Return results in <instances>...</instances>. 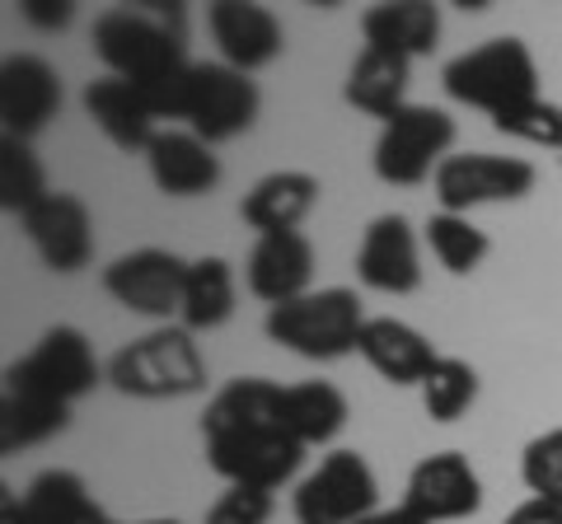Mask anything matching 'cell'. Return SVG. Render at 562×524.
Wrapping results in <instances>:
<instances>
[{"label":"cell","instance_id":"21","mask_svg":"<svg viewBox=\"0 0 562 524\" xmlns=\"http://www.w3.org/2000/svg\"><path fill=\"white\" fill-rule=\"evenodd\" d=\"M85 113L94 117V127L109 136V141L117 150H150V141L160 136V127H155V113L146 109V99H140V90L132 80L122 76H103V80H90L85 84Z\"/></svg>","mask_w":562,"mask_h":524},{"label":"cell","instance_id":"2","mask_svg":"<svg viewBox=\"0 0 562 524\" xmlns=\"http://www.w3.org/2000/svg\"><path fill=\"white\" fill-rule=\"evenodd\" d=\"M94 57L109 66V76H122L132 84H150L169 71L188 66L183 52V10H103L90 29Z\"/></svg>","mask_w":562,"mask_h":524},{"label":"cell","instance_id":"1","mask_svg":"<svg viewBox=\"0 0 562 524\" xmlns=\"http://www.w3.org/2000/svg\"><path fill=\"white\" fill-rule=\"evenodd\" d=\"M202 445L211 474L244 487H286L305 464V445L286 426V384L239 375L202 412Z\"/></svg>","mask_w":562,"mask_h":524},{"label":"cell","instance_id":"32","mask_svg":"<svg viewBox=\"0 0 562 524\" xmlns=\"http://www.w3.org/2000/svg\"><path fill=\"white\" fill-rule=\"evenodd\" d=\"M520 482L539 501L562 505V426L535 435L520 449Z\"/></svg>","mask_w":562,"mask_h":524},{"label":"cell","instance_id":"28","mask_svg":"<svg viewBox=\"0 0 562 524\" xmlns=\"http://www.w3.org/2000/svg\"><path fill=\"white\" fill-rule=\"evenodd\" d=\"M422 239H427L431 258L441 262L450 276H473L492 253V239L469 216H454V212H436L427 220V230H422Z\"/></svg>","mask_w":562,"mask_h":524},{"label":"cell","instance_id":"38","mask_svg":"<svg viewBox=\"0 0 562 524\" xmlns=\"http://www.w3.org/2000/svg\"><path fill=\"white\" fill-rule=\"evenodd\" d=\"M140 524H179V520H140Z\"/></svg>","mask_w":562,"mask_h":524},{"label":"cell","instance_id":"15","mask_svg":"<svg viewBox=\"0 0 562 524\" xmlns=\"http://www.w3.org/2000/svg\"><path fill=\"white\" fill-rule=\"evenodd\" d=\"M206 29H211V43H216L221 61L244 76L272 66L281 57V47H286L281 20L268 5H254V0H216V5H206Z\"/></svg>","mask_w":562,"mask_h":524},{"label":"cell","instance_id":"18","mask_svg":"<svg viewBox=\"0 0 562 524\" xmlns=\"http://www.w3.org/2000/svg\"><path fill=\"white\" fill-rule=\"evenodd\" d=\"M357 356L371 365L384 384H394V389H408V384H417V389H422V379H427L436 371V361H441L436 342L422 333V328L394 319V314L366 319Z\"/></svg>","mask_w":562,"mask_h":524},{"label":"cell","instance_id":"24","mask_svg":"<svg viewBox=\"0 0 562 524\" xmlns=\"http://www.w3.org/2000/svg\"><path fill=\"white\" fill-rule=\"evenodd\" d=\"M94 505L90 487L70 468H43L20 497L5 492L0 501V520L5 524H70L76 515H85Z\"/></svg>","mask_w":562,"mask_h":524},{"label":"cell","instance_id":"14","mask_svg":"<svg viewBox=\"0 0 562 524\" xmlns=\"http://www.w3.org/2000/svg\"><path fill=\"white\" fill-rule=\"evenodd\" d=\"M61 76L38 52H14L0 61V122L14 141H33L61 113Z\"/></svg>","mask_w":562,"mask_h":524},{"label":"cell","instance_id":"31","mask_svg":"<svg viewBox=\"0 0 562 524\" xmlns=\"http://www.w3.org/2000/svg\"><path fill=\"white\" fill-rule=\"evenodd\" d=\"M492 127L512 141H525V146H539V150H562V103L553 99H530L520 109L492 117Z\"/></svg>","mask_w":562,"mask_h":524},{"label":"cell","instance_id":"11","mask_svg":"<svg viewBox=\"0 0 562 524\" xmlns=\"http://www.w3.org/2000/svg\"><path fill=\"white\" fill-rule=\"evenodd\" d=\"M183 282H188V262L169 249H132V253H117L103 267L109 300L140 314V319H169V314H179Z\"/></svg>","mask_w":562,"mask_h":524},{"label":"cell","instance_id":"25","mask_svg":"<svg viewBox=\"0 0 562 524\" xmlns=\"http://www.w3.org/2000/svg\"><path fill=\"white\" fill-rule=\"evenodd\" d=\"M235 314V267L225 258H192L188 282H183V305L179 323L188 333H211Z\"/></svg>","mask_w":562,"mask_h":524},{"label":"cell","instance_id":"5","mask_svg":"<svg viewBox=\"0 0 562 524\" xmlns=\"http://www.w3.org/2000/svg\"><path fill=\"white\" fill-rule=\"evenodd\" d=\"M361 328H366V309L361 295L347 286H324L310 291L291 305L268 309L262 333L268 342L286 346V352L305 356V361H342L361 346Z\"/></svg>","mask_w":562,"mask_h":524},{"label":"cell","instance_id":"20","mask_svg":"<svg viewBox=\"0 0 562 524\" xmlns=\"http://www.w3.org/2000/svg\"><path fill=\"white\" fill-rule=\"evenodd\" d=\"M150 164V183L165 192V197H206V192L221 187V155L211 150L202 136H192L188 127H165L146 150Z\"/></svg>","mask_w":562,"mask_h":524},{"label":"cell","instance_id":"9","mask_svg":"<svg viewBox=\"0 0 562 524\" xmlns=\"http://www.w3.org/2000/svg\"><path fill=\"white\" fill-rule=\"evenodd\" d=\"M539 183V169L520 155H492V150H454L450 160L436 169L431 192L441 202V212L469 216L473 206L492 202H520L530 197Z\"/></svg>","mask_w":562,"mask_h":524},{"label":"cell","instance_id":"4","mask_svg":"<svg viewBox=\"0 0 562 524\" xmlns=\"http://www.w3.org/2000/svg\"><path fill=\"white\" fill-rule=\"evenodd\" d=\"M441 84L454 103L502 117L539 99V66L525 38H487L441 66Z\"/></svg>","mask_w":562,"mask_h":524},{"label":"cell","instance_id":"17","mask_svg":"<svg viewBox=\"0 0 562 524\" xmlns=\"http://www.w3.org/2000/svg\"><path fill=\"white\" fill-rule=\"evenodd\" d=\"M314 243L310 235L291 230V235H262L254 239L249 262H244V286L249 295H258L268 309L291 305L310 295L314 286Z\"/></svg>","mask_w":562,"mask_h":524},{"label":"cell","instance_id":"35","mask_svg":"<svg viewBox=\"0 0 562 524\" xmlns=\"http://www.w3.org/2000/svg\"><path fill=\"white\" fill-rule=\"evenodd\" d=\"M502 524H562V505H553V501H539V497H530V501H520L512 515H506Z\"/></svg>","mask_w":562,"mask_h":524},{"label":"cell","instance_id":"12","mask_svg":"<svg viewBox=\"0 0 562 524\" xmlns=\"http://www.w3.org/2000/svg\"><path fill=\"white\" fill-rule=\"evenodd\" d=\"M403 505L427 524H454L483 511V478L460 449H436L427 459L413 464L408 487H403Z\"/></svg>","mask_w":562,"mask_h":524},{"label":"cell","instance_id":"30","mask_svg":"<svg viewBox=\"0 0 562 524\" xmlns=\"http://www.w3.org/2000/svg\"><path fill=\"white\" fill-rule=\"evenodd\" d=\"M47 192H52L47 173H43V160L33 155V146L5 136V141H0V206L24 220Z\"/></svg>","mask_w":562,"mask_h":524},{"label":"cell","instance_id":"16","mask_svg":"<svg viewBox=\"0 0 562 524\" xmlns=\"http://www.w3.org/2000/svg\"><path fill=\"white\" fill-rule=\"evenodd\" d=\"M357 282L380 295H413L422 286V253L408 216L384 212L366 225L357 249Z\"/></svg>","mask_w":562,"mask_h":524},{"label":"cell","instance_id":"37","mask_svg":"<svg viewBox=\"0 0 562 524\" xmlns=\"http://www.w3.org/2000/svg\"><path fill=\"white\" fill-rule=\"evenodd\" d=\"M70 524H117V520H113V515H109V511H103V505L94 501V505H90V511H85V515H76V520H70Z\"/></svg>","mask_w":562,"mask_h":524},{"label":"cell","instance_id":"10","mask_svg":"<svg viewBox=\"0 0 562 524\" xmlns=\"http://www.w3.org/2000/svg\"><path fill=\"white\" fill-rule=\"evenodd\" d=\"M262 113V90L254 76L235 71L225 61H192V80H188V132L202 136L206 146L235 141L258 122Z\"/></svg>","mask_w":562,"mask_h":524},{"label":"cell","instance_id":"8","mask_svg":"<svg viewBox=\"0 0 562 524\" xmlns=\"http://www.w3.org/2000/svg\"><path fill=\"white\" fill-rule=\"evenodd\" d=\"M103 379H109V365H99L94 342L70 323L47 328L38 346L5 371V384H14V389H33V394L61 398V403H76V398L94 394Z\"/></svg>","mask_w":562,"mask_h":524},{"label":"cell","instance_id":"36","mask_svg":"<svg viewBox=\"0 0 562 524\" xmlns=\"http://www.w3.org/2000/svg\"><path fill=\"white\" fill-rule=\"evenodd\" d=\"M357 524H427V520L413 515L408 505H394V511H375V515H366V520H357Z\"/></svg>","mask_w":562,"mask_h":524},{"label":"cell","instance_id":"27","mask_svg":"<svg viewBox=\"0 0 562 524\" xmlns=\"http://www.w3.org/2000/svg\"><path fill=\"white\" fill-rule=\"evenodd\" d=\"M351 417V403L338 384L328 379H305V384H286V426L295 431V441L305 449L310 445H333L342 435Z\"/></svg>","mask_w":562,"mask_h":524},{"label":"cell","instance_id":"19","mask_svg":"<svg viewBox=\"0 0 562 524\" xmlns=\"http://www.w3.org/2000/svg\"><path fill=\"white\" fill-rule=\"evenodd\" d=\"M319 179L305 169H272L244 192L239 220L262 239V235H291L301 230L305 216L319 206Z\"/></svg>","mask_w":562,"mask_h":524},{"label":"cell","instance_id":"13","mask_svg":"<svg viewBox=\"0 0 562 524\" xmlns=\"http://www.w3.org/2000/svg\"><path fill=\"white\" fill-rule=\"evenodd\" d=\"M20 225H24L29 243L38 249L47 272L76 276L94 262V216H90V206H85V197H76V192L52 187Z\"/></svg>","mask_w":562,"mask_h":524},{"label":"cell","instance_id":"23","mask_svg":"<svg viewBox=\"0 0 562 524\" xmlns=\"http://www.w3.org/2000/svg\"><path fill=\"white\" fill-rule=\"evenodd\" d=\"M366 47L394 52V57H427L441 38V10L431 0H380L361 14Z\"/></svg>","mask_w":562,"mask_h":524},{"label":"cell","instance_id":"6","mask_svg":"<svg viewBox=\"0 0 562 524\" xmlns=\"http://www.w3.org/2000/svg\"><path fill=\"white\" fill-rule=\"evenodd\" d=\"M454 155V117L431 103H408L375 136V179L390 187H417L436 179V169Z\"/></svg>","mask_w":562,"mask_h":524},{"label":"cell","instance_id":"7","mask_svg":"<svg viewBox=\"0 0 562 524\" xmlns=\"http://www.w3.org/2000/svg\"><path fill=\"white\" fill-rule=\"evenodd\" d=\"M380 511V478L361 449H333L291 492L295 524H357Z\"/></svg>","mask_w":562,"mask_h":524},{"label":"cell","instance_id":"33","mask_svg":"<svg viewBox=\"0 0 562 524\" xmlns=\"http://www.w3.org/2000/svg\"><path fill=\"white\" fill-rule=\"evenodd\" d=\"M272 515H277V497L268 487H244V482H231L206 505V524H272Z\"/></svg>","mask_w":562,"mask_h":524},{"label":"cell","instance_id":"22","mask_svg":"<svg viewBox=\"0 0 562 524\" xmlns=\"http://www.w3.org/2000/svg\"><path fill=\"white\" fill-rule=\"evenodd\" d=\"M408 80H413V61L394 57V52L380 47H361V57L351 61L342 99L366 117H380V127L390 117H398L408 109Z\"/></svg>","mask_w":562,"mask_h":524},{"label":"cell","instance_id":"3","mask_svg":"<svg viewBox=\"0 0 562 524\" xmlns=\"http://www.w3.org/2000/svg\"><path fill=\"white\" fill-rule=\"evenodd\" d=\"M206 356L183 323L155 328V333L117 346L109 356V384L122 398H146V403L192 398L206 389Z\"/></svg>","mask_w":562,"mask_h":524},{"label":"cell","instance_id":"34","mask_svg":"<svg viewBox=\"0 0 562 524\" xmlns=\"http://www.w3.org/2000/svg\"><path fill=\"white\" fill-rule=\"evenodd\" d=\"M20 14H24V24H33L38 33H57L76 20V5H70V0H20Z\"/></svg>","mask_w":562,"mask_h":524},{"label":"cell","instance_id":"29","mask_svg":"<svg viewBox=\"0 0 562 524\" xmlns=\"http://www.w3.org/2000/svg\"><path fill=\"white\" fill-rule=\"evenodd\" d=\"M417 394H422V408H427L431 422L450 426V422H460L473 403H479V371H473L469 361H460V356H441L436 361V371L422 379Z\"/></svg>","mask_w":562,"mask_h":524},{"label":"cell","instance_id":"26","mask_svg":"<svg viewBox=\"0 0 562 524\" xmlns=\"http://www.w3.org/2000/svg\"><path fill=\"white\" fill-rule=\"evenodd\" d=\"M66 426H70V403L5 384V403H0V449L5 454L43 445L52 435H61Z\"/></svg>","mask_w":562,"mask_h":524}]
</instances>
